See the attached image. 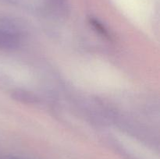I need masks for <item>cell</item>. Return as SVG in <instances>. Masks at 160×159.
Wrapping results in <instances>:
<instances>
[{
    "label": "cell",
    "instance_id": "1",
    "mask_svg": "<svg viewBox=\"0 0 160 159\" xmlns=\"http://www.w3.org/2000/svg\"><path fill=\"white\" fill-rule=\"evenodd\" d=\"M18 41V37L12 31L0 28V48H15Z\"/></svg>",
    "mask_w": 160,
    "mask_h": 159
}]
</instances>
